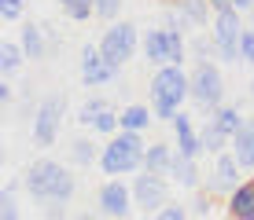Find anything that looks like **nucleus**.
Returning <instances> with one entry per match:
<instances>
[{"instance_id": "obj_1", "label": "nucleus", "mask_w": 254, "mask_h": 220, "mask_svg": "<svg viewBox=\"0 0 254 220\" xmlns=\"http://www.w3.org/2000/svg\"><path fill=\"white\" fill-rule=\"evenodd\" d=\"M151 110H155V118H166V121H173L177 118V110H181V103L191 95V77L181 70V63H166L155 70V77H151Z\"/></svg>"}, {"instance_id": "obj_2", "label": "nucleus", "mask_w": 254, "mask_h": 220, "mask_svg": "<svg viewBox=\"0 0 254 220\" xmlns=\"http://www.w3.org/2000/svg\"><path fill=\"white\" fill-rule=\"evenodd\" d=\"M22 183L37 202H70V195H74V176L59 162H48V158L33 162L30 169H26Z\"/></svg>"}, {"instance_id": "obj_3", "label": "nucleus", "mask_w": 254, "mask_h": 220, "mask_svg": "<svg viewBox=\"0 0 254 220\" xmlns=\"http://www.w3.org/2000/svg\"><path fill=\"white\" fill-rule=\"evenodd\" d=\"M144 151H147V147L140 143V132L122 129L118 136L111 139L107 147H103L100 165H103V173H107V176H126V173H136V169H144Z\"/></svg>"}, {"instance_id": "obj_4", "label": "nucleus", "mask_w": 254, "mask_h": 220, "mask_svg": "<svg viewBox=\"0 0 254 220\" xmlns=\"http://www.w3.org/2000/svg\"><path fill=\"white\" fill-rule=\"evenodd\" d=\"M221 95H225V81H221V70L214 63H199L191 70V99L206 110L221 107Z\"/></svg>"}, {"instance_id": "obj_5", "label": "nucleus", "mask_w": 254, "mask_h": 220, "mask_svg": "<svg viewBox=\"0 0 254 220\" xmlns=\"http://www.w3.org/2000/svg\"><path fill=\"white\" fill-rule=\"evenodd\" d=\"M240 37H243V19L236 7L217 11L214 19V41H217V55L225 63H240Z\"/></svg>"}, {"instance_id": "obj_6", "label": "nucleus", "mask_w": 254, "mask_h": 220, "mask_svg": "<svg viewBox=\"0 0 254 220\" xmlns=\"http://www.w3.org/2000/svg\"><path fill=\"white\" fill-rule=\"evenodd\" d=\"M63 110H66V95H48V99L37 107V118H33V143L37 147H52L56 143Z\"/></svg>"}, {"instance_id": "obj_7", "label": "nucleus", "mask_w": 254, "mask_h": 220, "mask_svg": "<svg viewBox=\"0 0 254 220\" xmlns=\"http://www.w3.org/2000/svg\"><path fill=\"white\" fill-rule=\"evenodd\" d=\"M100 51H103L115 66L129 63V59H133V51H136V26H133V22H115L107 33H103Z\"/></svg>"}, {"instance_id": "obj_8", "label": "nucleus", "mask_w": 254, "mask_h": 220, "mask_svg": "<svg viewBox=\"0 0 254 220\" xmlns=\"http://www.w3.org/2000/svg\"><path fill=\"white\" fill-rule=\"evenodd\" d=\"M115 74H118V66L111 63L100 48H92V44H89V48L81 51V81H85V88L111 85V81H115Z\"/></svg>"}, {"instance_id": "obj_9", "label": "nucleus", "mask_w": 254, "mask_h": 220, "mask_svg": "<svg viewBox=\"0 0 254 220\" xmlns=\"http://www.w3.org/2000/svg\"><path fill=\"white\" fill-rule=\"evenodd\" d=\"M162 176H166V173L144 169V173L133 180V198H136V206H144V209H159V206H166V195H170V187H166Z\"/></svg>"}, {"instance_id": "obj_10", "label": "nucleus", "mask_w": 254, "mask_h": 220, "mask_svg": "<svg viewBox=\"0 0 254 220\" xmlns=\"http://www.w3.org/2000/svg\"><path fill=\"white\" fill-rule=\"evenodd\" d=\"M133 187H126L122 180H111L100 187V213L103 217H129V206H133Z\"/></svg>"}, {"instance_id": "obj_11", "label": "nucleus", "mask_w": 254, "mask_h": 220, "mask_svg": "<svg viewBox=\"0 0 254 220\" xmlns=\"http://www.w3.org/2000/svg\"><path fill=\"white\" fill-rule=\"evenodd\" d=\"M240 169H243V165L236 162V154H221L217 165H214V180H210V187H214V191H229V195H232V191L240 187Z\"/></svg>"}, {"instance_id": "obj_12", "label": "nucleus", "mask_w": 254, "mask_h": 220, "mask_svg": "<svg viewBox=\"0 0 254 220\" xmlns=\"http://www.w3.org/2000/svg\"><path fill=\"white\" fill-rule=\"evenodd\" d=\"M173 129H177V151H181V154H188V158H199V154H203V136H195V132H191L188 114L177 110V118H173Z\"/></svg>"}, {"instance_id": "obj_13", "label": "nucleus", "mask_w": 254, "mask_h": 220, "mask_svg": "<svg viewBox=\"0 0 254 220\" xmlns=\"http://www.w3.org/2000/svg\"><path fill=\"white\" fill-rule=\"evenodd\" d=\"M232 154L243 169H254V121H243V129L232 136Z\"/></svg>"}, {"instance_id": "obj_14", "label": "nucleus", "mask_w": 254, "mask_h": 220, "mask_svg": "<svg viewBox=\"0 0 254 220\" xmlns=\"http://www.w3.org/2000/svg\"><path fill=\"white\" fill-rule=\"evenodd\" d=\"M144 55H147V63H155V66L170 63V30H151V33H147Z\"/></svg>"}, {"instance_id": "obj_15", "label": "nucleus", "mask_w": 254, "mask_h": 220, "mask_svg": "<svg viewBox=\"0 0 254 220\" xmlns=\"http://www.w3.org/2000/svg\"><path fill=\"white\" fill-rule=\"evenodd\" d=\"M229 217L240 220H254V183H240L229 198Z\"/></svg>"}, {"instance_id": "obj_16", "label": "nucleus", "mask_w": 254, "mask_h": 220, "mask_svg": "<svg viewBox=\"0 0 254 220\" xmlns=\"http://www.w3.org/2000/svg\"><path fill=\"white\" fill-rule=\"evenodd\" d=\"M22 51H26V59H45V51H48V44H45V26H33V22H26L22 26Z\"/></svg>"}, {"instance_id": "obj_17", "label": "nucleus", "mask_w": 254, "mask_h": 220, "mask_svg": "<svg viewBox=\"0 0 254 220\" xmlns=\"http://www.w3.org/2000/svg\"><path fill=\"white\" fill-rule=\"evenodd\" d=\"M170 176H177L181 187H199V169H195V158L188 154H173V165H170Z\"/></svg>"}, {"instance_id": "obj_18", "label": "nucleus", "mask_w": 254, "mask_h": 220, "mask_svg": "<svg viewBox=\"0 0 254 220\" xmlns=\"http://www.w3.org/2000/svg\"><path fill=\"white\" fill-rule=\"evenodd\" d=\"M170 165H173V151L166 143H155V147H147L144 151V169H151V173H170Z\"/></svg>"}, {"instance_id": "obj_19", "label": "nucleus", "mask_w": 254, "mask_h": 220, "mask_svg": "<svg viewBox=\"0 0 254 220\" xmlns=\"http://www.w3.org/2000/svg\"><path fill=\"white\" fill-rule=\"evenodd\" d=\"M214 121H217V129H221L229 139L243 129V114L236 110V107H217V110H214Z\"/></svg>"}, {"instance_id": "obj_20", "label": "nucleus", "mask_w": 254, "mask_h": 220, "mask_svg": "<svg viewBox=\"0 0 254 220\" xmlns=\"http://www.w3.org/2000/svg\"><path fill=\"white\" fill-rule=\"evenodd\" d=\"M151 118H155V114L147 110V107H126V110H122V129L144 132L147 125H151Z\"/></svg>"}, {"instance_id": "obj_21", "label": "nucleus", "mask_w": 254, "mask_h": 220, "mask_svg": "<svg viewBox=\"0 0 254 220\" xmlns=\"http://www.w3.org/2000/svg\"><path fill=\"white\" fill-rule=\"evenodd\" d=\"M22 44H11V41H4L0 44V74H15V70L22 66Z\"/></svg>"}, {"instance_id": "obj_22", "label": "nucleus", "mask_w": 254, "mask_h": 220, "mask_svg": "<svg viewBox=\"0 0 254 220\" xmlns=\"http://www.w3.org/2000/svg\"><path fill=\"white\" fill-rule=\"evenodd\" d=\"M199 136H203V151H221L225 143H232V139L225 136L221 129H217L214 118H210V125H203V132H199Z\"/></svg>"}, {"instance_id": "obj_23", "label": "nucleus", "mask_w": 254, "mask_h": 220, "mask_svg": "<svg viewBox=\"0 0 254 220\" xmlns=\"http://www.w3.org/2000/svg\"><path fill=\"white\" fill-rule=\"evenodd\" d=\"M92 129H96V132H103V136H111V132H118V129H122V114H115L111 107H103L100 114H96Z\"/></svg>"}, {"instance_id": "obj_24", "label": "nucleus", "mask_w": 254, "mask_h": 220, "mask_svg": "<svg viewBox=\"0 0 254 220\" xmlns=\"http://www.w3.org/2000/svg\"><path fill=\"white\" fill-rule=\"evenodd\" d=\"M177 4H181V11L188 15L191 26H206V4L210 0H177Z\"/></svg>"}, {"instance_id": "obj_25", "label": "nucleus", "mask_w": 254, "mask_h": 220, "mask_svg": "<svg viewBox=\"0 0 254 220\" xmlns=\"http://www.w3.org/2000/svg\"><path fill=\"white\" fill-rule=\"evenodd\" d=\"M63 11L74 22H85L89 15H96V4H92V0H63Z\"/></svg>"}, {"instance_id": "obj_26", "label": "nucleus", "mask_w": 254, "mask_h": 220, "mask_svg": "<svg viewBox=\"0 0 254 220\" xmlns=\"http://www.w3.org/2000/svg\"><path fill=\"white\" fill-rule=\"evenodd\" d=\"M70 158H74L77 165H92V158H96V147L89 143V139H74V143H70Z\"/></svg>"}, {"instance_id": "obj_27", "label": "nucleus", "mask_w": 254, "mask_h": 220, "mask_svg": "<svg viewBox=\"0 0 254 220\" xmlns=\"http://www.w3.org/2000/svg\"><path fill=\"white\" fill-rule=\"evenodd\" d=\"M191 51H195L199 63H210V55L217 51V41H206V37H195L191 41Z\"/></svg>"}, {"instance_id": "obj_28", "label": "nucleus", "mask_w": 254, "mask_h": 220, "mask_svg": "<svg viewBox=\"0 0 254 220\" xmlns=\"http://www.w3.org/2000/svg\"><path fill=\"white\" fill-rule=\"evenodd\" d=\"M170 63H185V37H181V30H170Z\"/></svg>"}, {"instance_id": "obj_29", "label": "nucleus", "mask_w": 254, "mask_h": 220, "mask_svg": "<svg viewBox=\"0 0 254 220\" xmlns=\"http://www.w3.org/2000/svg\"><path fill=\"white\" fill-rule=\"evenodd\" d=\"M22 0H0V19L4 22H15V19H22Z\"/></svg>"}, {"instance_id": "obj_30", "label": "nucleus", "mask_w": 254, "mask_h": 220, "mask_svg": "<svg viewBox=\"0 0 254 220\" xmlns=\"http://www.w3.org/2000/svg\"><path fill=\"white\" fill-rule=\"evenodd\" d=\"M103 107H107L103 99H89V103L81 107V114H77V121H81V125H92V121H96V114H100Z\"/></svg>"}, {"instance_id": "obj_31", "label": "nucleus", "mask_w": 254, "mask_h": 220, "mask_svg": "<svg viewBox=\"0 0 254 220\" xmlns=\"http://www.w3.org/2000/svg\"><path fill=\"white\" fill-rule=\"evenodd\" d=\"M240 63H254V30H243L240 37Z\"/></svg>"}, {"instance_id": "obj_32", "label": "nucleus", "mask_w": 254, "mask_h": 220, "mask_svg": "<svg viewBox=\"0 0 254 220\" xmlns=\"http://www.w3.org/2000/svg\"><path fill=\"white\" fill-rule=\"evenodd\" d=\"M0 217H4V220L19 217V209H15V195H11V187H4V191H0Z\"/></svg>"}, {"instance_id": "obj_33", "label": "nucleus", "mask_w": 254, "mask_h": 220, "mask_svg": "<svg viewBox=\"0 0 254 220\" xmlns=\"http://www.w3.org/2000/svg\"><path fill=\"white\" fill-rule=\"evenodd\" d=\"M92 4H96V15H100V19H115L122 11V0H92Z\"/></svg>"}, {"instance_id": "obj_34", "label": "nucleus", "mask_w": 254, "mask_h": 220, "mask_svg": "<svg viewBox=\"0 0 254 220\" xmlns=\"http://www.w3.org/2000/svg\"><path fill=\"white\" fill-rule=\"evenodd\" d=\"M159 217H162V220H185L188 213H185V209H181V206H166V209H162Z\"/></svg>"}, {"instance_id": "obj_35", "label": "nucleus", "mask_w": 254, "mask_h": 220, "mask_svg": "<svg viewBox=\"0 0 254 220\" xmlns=\"http://www.w3.org/2000/svg\"><path fill=\"white\" fill-rule=\"evenodd\" d=\"M232 7H236L240 15H251V11H254V0H232Z\"/></svg>"}, {"instance_id": "obj_36", "label": "nucleus", "mask_w": 254, "mask_h": 220, "mask_svg": "<svg viewBox=\"0 0 254 220\" xmlns=\"http://www.w3.org/2000/svg\"><path fill=\"white\" fill-rule=\"evenodd\" d=\"M191 213H195V217H210V202H206V198H199V202H195V209H191Z\"/></svg>"}, {"instance_id": "obj_37", "label": "nucleus", "mask_w": 254, "mask_h": 220, "mask_svg": "<svg viewBox=\"0 0 254 220\" xmlns=\"http://www.w3.org/2000/svg\"><path fill=\"white\" fill-rule=\"evenodd\" d=\"M15 99V88L11 85H0V103H11Z\"/></svg>"}, {"instance_id": "obj_38", "label": "nucleus", "mask_w": 254, "mask_h": 220, "mask_svg": "<svg viewBox=\"0 0 254 220\" xmlns=\"http://www.w3.org/2000/svg\"><path fill=\"white\" fill-rule=\"evenodd\" d=\"M210 7H214V11H229L232 0H210Z\"/></svg>"}, {"instance_id": "obj_39", "label": "nucleus", "mask_w": 254, "mask_h": 220, "mask_svg": "<svg viewBox=\"0 0 254 220\" xmlns=\"http://www.w3.org/2000/svg\"><path fill=\"white\" fill-rule=\"evenodd\" d=\"M251 99H254V81H251Z\"/></svg>"}, {"instance_id": "obj_40", "label": "nucleus", "mask_w": 254, "mask_h": 220, "mask_svg": "<svg viewBox=\"0 0 254 220\" xmlns=\"http://www.w3.org/2000/svg\"><path fill=\"white\" fill-rule=\"evenodd\" d=\"M59 4H63V0H59Z\"/></svg>"}]
</instances>
